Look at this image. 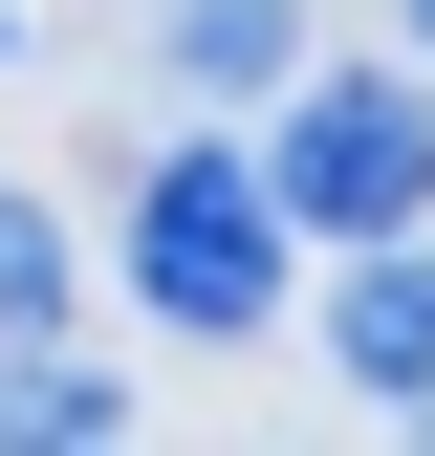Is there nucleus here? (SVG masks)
Wrapping results in <instances>:
<instances>
[{
  "label": "nucleus",
  "instance_id": "f257e3e1",
  "mask_svg": "<svg viewBox=\"0 0 435 456\" xmlns=\"http://www.w3.org/2000/svg\"><path fill=\"white\" fill-rule=\"evenodd\" d=\"M131 305L196 326V348H240V326L283 305V175H261V152H152V196H131Z\"/></svg>",
  "mask_w": 435,
  "mask_h": 456
},
{
  "label": "nucleus",
  "instance_id": "f03ea898",
  "mask_svg": "<svg viewBox=\"0 0 435 456\" xmlns=\"http://www.w3.org/2000/svg\"><path fill=\"white\" fill-rule=\"evenodd\" d=\"M261 175H283V217H326V240H414L435 217V109L392 66H326L283 131H261Z\"/></svg>",
  "mask_w": 435,
  "mask_h": 456
},
{
  "label": "nucleus",
  "instance_id": "7ed1b4c3",
  "mask_svg": "<svg viewBox=\"0 0 435 456\" xmlns=\"http://www.w3.org/2000/svg\"><path fill=\"white\" fill-rule=\"evenodd\" d=\"M326 348H349V391H435V261L414 240H349V282H326Z\"/></svg>",
  "mask_w": 435,
  "mask_h": 456
},
{
  "label": "nucleus",
  "instance_id": "20e7f679",
  "mask_svg": "<svg viewBox=\"0 0 435 456\" xmlns=\"http://www.w3.org/2000/svg\"><path fill=\"white\" fill-rule=\"evenodd\" d=\"M44 348H66V217H44V196H0V391H22Z\"/></svg>",
  "mask_w": 435,
  "mask_h": 456
},
{
  "label": "nucleus",
  "instance_id": "39448f33",
  "mask_svg": "<svg viewBox=\"0 0 435 456\" xmlns=\"http://www.w3.org/2000/svg\"><path fill=\"white\" fill-rule=\"evenodd\" d=\"M175 66L196 87H283V0H175Z\"/></svg>",
  "mask_w": 435,
  "mask_h": 456
},
{
  "label": "nucleus",
  "instance_id": "423d86ee",
  "mask_svg": "<svg viewBox=\"0 0 435 456\" xmlns=\"http://www.w3.org/2000/svg\"><path fill=\"white\" fill-rule=\"evenodd\" d=\"M414 44H435V0H414Z\"/></svg>",
  "mask_w": 435,
  "mask_h": 456
}]
</instances>
